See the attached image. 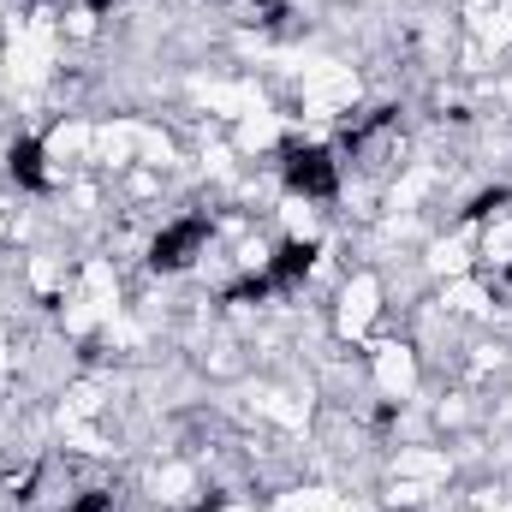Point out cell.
<instances>
[{"instance_id": "1", "label": "cell", "mask_w": 512, "mask_h": 512, "mask_svg": "<svg viewBox=\"0 0 512 512\" xmlns=\"http://www.w3.org/2000/svg\"><path fill=\"white\" fill-rule=\"evenodd\" d=\"M286 185L304 191V197H334L340 167H334L328 149H292V155H286Z\"/></svg>"}, {"instance_id": "2", "label": "cell", "mask_w": 512, "mask_h": 512, "mask_svg": "<svg viewBox=\"0 0 512 512\" xmlns=\"http://www.w3.org/2000/svg\"><path fill=\"white\" fill-rule=\"evenodd\" d=\"M203 239H209V221L203 215H185V221H173L155 245H149V268H185L191 256L203 251Z\"/></svg>"}, {"instance_id": "3", "label": "cell", "mask_w": 512, "mask_h": 512, "mask_svg": "<svg viewBox=\"0 0 512 512\" xmlns=\"http://www.w3.org/2000/svg\"><path fill=\"white\" fill-rule=\"evenodd\" d=\"M6 161H12V179H18V185H30V191H42V185H48V173H42V143H36V137L12 143V155H6Z\"/></svg>"}, {"instance_id": "4", "label": "cell", "mask_w": 512, "mask_h": 512, "mask_svg": "<svg viewBox=\"0 0 512 512\" xmlns=\"http://www.w3.org/2000/svg\"><path fill=\"white\" fill-rule=\"evenodd\" d=\"M310 262H316V245L292 239V245H280V251H274V280H280V286H292V280H304V274H310Z\"/></svg>"}, {"instance_id": "5", "label": "cell", "mask_w": 512, "mask_h": 512, "mask_svg": "<svg viewBox=\"0 0 512 512\" xmlns=\"http://www.w3.org/2000/svg\"><path fill=\"white\" fill-rule=\"evenodd\" d=\"M262 292H268V280H239L227 298H233V304H251V298H262Z\"/></svg>"}, {"instance_id": "6", "label": "cell", "mask_w": 512, "mask_h": 512, "mask_svg": "<svg viewBox=\"0 0 512 512\" xmlns=\"http://www.w3.org/2000/svg\"><path fill=\"white\" fill-rule=\"evenodd\" d=\"M66 512H114V501H108V495H84L78 507H66Z\"/></svg>"}, {"instance_id": "7", "label": "cell", "mask_w": 512, "mask_h": 512, "mask_svg": "<svg viewBox=\"0 0 512 512\" xmlns=\"http://www.w3.org/2000/svg\"><path fill=\"white\" fill-rule=\"evenodd\" d=\"M108 6H114V0H90V12H108Z\"/></svg>"}]
</instances>
